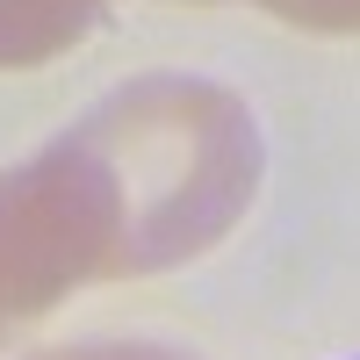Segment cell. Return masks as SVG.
Here are the masks:
<instances>
[{
  "instance_id": "obj_3",
  "label": "cell",
  "mask_w": 360,
  "mask_h": 360,
  "mask_svg": "<svg viewBox=\"0 0 360 360\" xmlns=\"http://www.w3.org/2000/svg\"><path fill=\"white\" fill-rule=\"evenodd\" d=\"M266 15L295 29H324V37H360V0H259Z\"/></svg>"
},
{
  "instance_id": "obj_5",
  "label": "cell",
  "mask_w": 360,
  "mask_h": 360,
  "mask_svg": "<svg viewBox=\"0 0 360 360\" xmlns=\"http://www.w3.org/2000/svg\"><path fill=\"white\" fill-rule=\"evenodd\" d=\"M0 332H8V324H0Z\"/></svg>"
},
{
  "instance_id": "obj_4",
  "label": "cell",
  "mask_w": 360,
  "mask_h": 360,
  "mask_svg": "<svg viewBox=\"0 0 360 360\" xmlns=\"http://www.w3.org/2000/svg\"><path fill=\"white\" fill-rule=\"evenodd\" d=\"M29 360H195L180 346H152V339H86V346H44Z\"/></svg>"
},
{
  "instance_id": "obj_2",
  "label": "cell",
  "mask_w": 360,
  "mask_h": 360,
  "mask_svg": "<svg viewBox=\"0 0 360 360\" xmlns=\"http://www.w3.org/2000/svg\"><path fill=\"white\" fill-rule=\"evenodd\" d=\"M115 0H0V72L44 65V58L72 51L79 37H94Z\"/></svg>"
},
{
  "instance_id": "obj_1",
  "label": "cell",
  "mask_w": 360,
  "mask_h": 360,
  "mask_svg": "<svg viewBox=\"0 0 360 360\" xmlns=\"http://www.w3.org/2000/svg\"><path fill=\"white\" fill-rule=\"evenodd\" d=\"M130 274H137V209L115 159L79 115L37 159L0 173V324H29L86 281Z\"/></svg>"
}]
</instances>
